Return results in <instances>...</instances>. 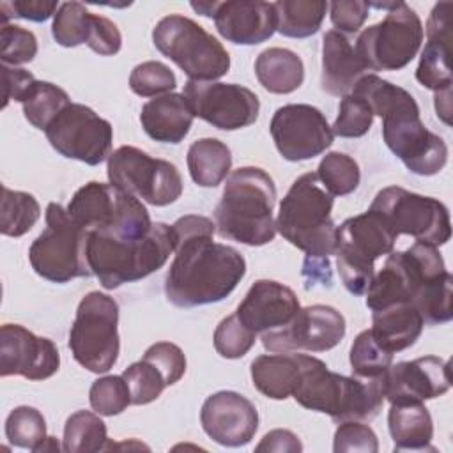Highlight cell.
<instances>
[{"label": "cell", "instance_id": "1", "mask_svg": "<svg viewBox=\"0 0 453 453\" xmlns=\"http://www.w3.org/2000/svg\"><path fill=\"white\" fill-rule=\"evenodd\" d=\"M172 232L175 255L165 278L166 299L179 308H195L230 296L246 274V260L235 248L212 241V219L186 214Z\"/></svg>", "mask_w": 453, "mask_h": 453}, {"label": "cell", "instance_id": "2", "mask_svg": "<svg viewBox=\"0 0 453 453\" xmlns=\"http://www.w3.org/2000/svg\"><path fill=\"white\" fill-rule=\"evenodd\" d=\"M276 186L258 166H241L225 182L214 209V225L223 239L246 246H264L276 237Z\"/></svg>", "mask_w": 453, "mask_h": 453}, {"label": "cell", "instance_id": "3", "mask_svg": "<svg viewBox=\"0 0 453 453\" xmlns=\"http://www.w3.org/2000/svg\"><path fill=\"white\" fill-rule=\"evenodd\" d=\"M382 377H347L331 372L322 359L303 354L301 380L292 396L301 407L324 412L334 423L372 421L384 403Z\"/></svg>", "mask_w": 453, "mask_h": 453}, {"label": "cell", "instance_id": "4", "mask_svg": "<svg viewBox=\"0 0 453 453\" xmlns=\"http://www.w3.org/2000/svg\"><path fill=\"white\" fill-rule=\"evenodd\" d=\"M173 253L172 225L154 223L140 237L87 232V260L103 288L113 290L161 269Z\"/></svg>", "mask_w": 453, "mask_h": 453}, {"label": "cell", "instance_id": "5", "mask_svg": "<svg viewBox=\"0 0 453 453\" xmlns=\"http://www.w3.org/2000/svg\"><path fill=\"white\" fill-rule=\"evenodd\" d=\"M334 196L315 172L297 177L280 203L276 230L306 258H327L336 251V225L331 218Z\"/></svg>", "mask_w": 453, "mask_h": 453}, {"label": "cell", "instance_id": "6", "mask_svg": "<svg viewBox=\"0 0 453 453\" xmlns=\"http://www.w3.org/2000/svg\"><path fill=\"white\" fill-rule=\"evenodd\" d=\"M152 42L189 80L214 81L230 69V55L223 44L182 14L161 18L152 30Z\"/></svg>", "mask_w": 453, "mask_h": 453}, {"label": "cell", "instance_id": "7", "mask_svg": "<svg viewBox=\"0 0 453 453\" xmlns=\"http://www.w3.org/2000/svg\"><path fill=\"white\" fill-rule=\"evenodd\" d=\"M382 138L388 149L416 175H435L448 161L446 142L426 129L419 106L411 92L402 88L382 113Z\"/></svg>", "mask_w": 453, "mask_h": 453}, {"label": "cell", "instance_id": "8", "mask_svg": "<svg viewBox=\"0 0 453 453\" xmlns=\"http://www.w3.org/2000/svg\"><path fill=\"white\" fill-rule=\"evenodd\" d=\"M67 212L85 232L106 235L140 237L154 225L140 198L110 182L92 180L76 189Z\"/></svg>", "mask_w": 453, "mask_h": 453}, {"label": "cell", "instance_id": "9", "mask_svg": "<svg viewBox=\"0 0 453 453\" xmlns=\"http://www.w3.org/2000/svg\"><path fill=\"white\" fill-rule=\"evenodd\" d=\"M28 260L41 278L53 283L92 276L87 260V232L57 202L46 207V228L32 242Z\"/></svg>", "mask_w": 453, "mask_h": 453}, {"label": "cell", "instance_id": "10", "mask_svg": "<svg viewBox=\"0 0 453 453\" xmlns=\"http://www.w3.org/2000/svg\"><path fill=\"white\" fill-rule=\"evenodd\" d=\"M396 239L386 221L370 209L336 226V267L350 294H365L375 274L377 258L389 255Z\"/></svg>", "mask_w": 453, "mask_h": 453}, {"label": "cell", "instance_id": "11", "mask_svg": "<svg viewBox=\"0 0 453 453\" xmlns=\"http://www.w3.org/2000/svg\"><path fill=\"white\" fill-rule=\"evenodd\" d=\"M437 246L416 241L403 251H391L365 290V303L372 311L414 301L416 294L432 280L446 273Z\"/></svg>", "mask_w": 453, "mask_h": 453}, {"label": "cell", "instance_id": "12", "mask_svg": "<svg viewBox=\"0 0 453 453\" xmlns=\"http://www.w3.org/2000/svg\"><path fill=\"white\" fill-rule=\"evenodd\" d=\"M69 349L74 361L92 373L113 368L120 352L119 304L113 297L99 290L83 296L69 331Z\"/></svg>", "mask_w": 453, "mask_h": 453}, {"label": "cell", "instance_id": "13", "mask_svg": "<svg viewBox=\"0 0 453 453\" xmlns=\"http://www.w3.org/2000/svg\"><path fill=\"white\" fill-rule=\"evenodd\" d=\"M425 37L423 23L405 2H389L382 21L365 28L354 44L370 73L400 71L418 55Z\"/></svg>", "mask_w": 453, "mask_h": 453}, {"label": "cell", "instance_id": "14", "mask_svg": "<svg viewBox=\"0 0 453 453\" xmlns=\"http://www.w3.org/2000/svg\"><path fill=\"white\" fill-rule=\"evenodd\" d=\"M370 211H375L386 225L398 235H411L416 241L442 246L451 237L448 207L432 196L407 191L400 186L380 189Z\"/></svg>", "mask_w": 453, "mask_h": 453}, {"label": "cell", "instance_id": "15", "mask_svg": "<svg viewBox=\"0 0 453 453\" xmlns=\"http://www.w3.org/2000/svg\"><path fill=\"white\" fill-rule=\"evenodd\" d=\"M106 173L110 184L154 207L170 205L182 195L177 166L133 145H122L110 154Z\"/></svg>", "mask_w": 453, "mask_h": 453}, {"label": "cell", "instance_id": "16", "mask_svg": "<svg viewBox=\"0 0 453 453\" xmlns=\"http://www.w3.org/2000/svg\"><path fill=\"white\" fill-rule=\"evenodd\" d=\"M44 133L58 154L90 166L103 163L111 154V124L80 103L67 104Z\"/></svg>", "mask_w": 453, "mask_h": 453}, {"label": "cell", "instance_id": "17", "mask_svg": "<svg viewBox=\"0 0 453 453\" xmlns=\"http://www.w3.org/2000/svg\"><path fill=\"white\" fill-rule=\"evenodd\" d=\"M182 96L195 117L223 131L248 127L258 119L257 94L239 83L188 80Z\"/></svg>", "mask_w": 453, "mask_h": 453}, {"label": "cell", "instance_id": "18", "mask_svg": "<svg viewBox=\"0 0 453 453\" xmlns=\"http://www.w3.org/2000/svg\"><path fill=\"white\" fill-rule=\"evenodd\" d=\"M345 336L343 315L327 304H311L281 327L262 333V345L269 352H326Z\"/></svg>", "mask_w": 453, "mask_h": 453}, {"label": "cell", "instance_id": "19", "mask_svg": "<svg viewBox=\"0 0 453 453\" xmlns=\"http://www.w3.org/2000/svg\"><path fill=\"white\" fill-rule=\"evenodd\" d=\"M269 129L278 152L287 161L313 159L326 152L334 140L327 119L311 104L280 106Z\"/></svg>", "mask_w": 453, "mask_h": 453}, {"label": "cell", "instance_id": "20", "mask_svg": "<svg viewBox=\"0 0 453 453\" xmlns=\"http://www.w3.org/2000/svg\"><path fill=\"white\" fill-rule=\"evenodd\" d=\"M191 9L202 16L212 18L219 35L234 44H260L271 39L278 27L274 2H191Z\"/></svg>", "mask_w": 453, "mask_h": 453}, {"label": "cell", "instance_id": "21", "mask_svg": "<svg viewBox=\"0 0 453 453\" xmlns=\"http://www.w3.org/2000/svg\"><path fill=\"white\" fill-rule=\"evenodd\" d=\"M60 354L57 345L37 336L19 324L0 327V375H21L28 380H44L57 373Z\"/></svg>", "mask_w": 453, "mask_h": 453}, {"label": "cell", "instance_id": "22", "mask_svg": "<svg viewBox=\"0 0 453 453\" xmlns=\"http://www.w3.org/2000/svg\"><path fill=\"white\" fill-rule=\"evenodd\" d=\"M382 382L384 400L389 403H423L451 388L449 365L437 356L400 361L388 368Z\"/></svg>", "mask_w": 453, "mask_h": 453}, {"label": "cell", "instance_id": "23", "mask_svg": "<svg viewBox=\"0 0 453 453\" xmlns=\"http://www.w3.org/2000/svg\"><path fill=\"white\" fill-rule=\"evenodd\" d=\"M203 432L226 448L246 446L258 430L255 403L235 391H218L205 398L200 411Z\"/></svg>", "mask_w": 453, "mask_h": 453}, {"label": "cell", "instance_id": "24", "mask_svg": "<svg viewBox=\"0 0 453 453\" xmlns=\"http://www.w3.org/2000/svg\"><path fill=\"white\" fill-rule=\"evenodd\" d=\"M299 308V299L290 287L274 280H257L239 303L235 315L258 334L285 326Z\"/></svg>", "mask_w": 453, "mask_h": 453}, {"label": "cell", "instance_id": "25", "mask_svg": "<svg viewBox=\"0 0 453 453\" xmlns=\"http://www.w3.org/2000/svg\"><path fill=\"white\" fill-rule=\"evenodd\" d=\"M451 2H439L434 5L426 21V42L416 69V80L434 94L449 90L451 67H449V44H451Z\"/></svg>", "mask_w": 453, "mask_h": 453}, {"label": "cell", "instance_id": "26", "mask_svg": "<svg viewBox=\"0 0 453 453\" xmlns=\"http://www.w3.org/2000/svg\"><path fill=\"white\" fill-rule=\"evenodd\" d=\"M370 71L357 57L350 39L338 32L327 30L322 39V76L320 87L331 96H347L356 83Z\"/></svg>", "mask_w": 453, "mask_h": 453}, {"label": "cell", "instance_id": "27", "mask_svg": "<svg viewBox=\"0 0 453 453\" xmlns=\"http://www.w3.org/2000/svg\"><path fill=\"white\" fill-rule=\"evenodd\" d=\"M193 119L195 115L186 97L177 92L147 101L140 113L143 131L161 143H180L188 136Z\"/></svg>", "mask_w": 453, "mask_h": 453}, {"label": "cell", "instance_id": "28", "mask_svg": "<svg viewBox=\"0 0 453 453\" xmlns=\"http://www.w3.org/2000/svg\"><path fill=\"white\" fill-rule=\"evenodd\" d=\"M253 386L267 398L285 400L294 395L303 372V354L274 352L251 361Z\"/></svg>", "mask_w": 453, "mask_h": 453}, {"label": "cell", "instance_id": "29", "mask_svg": "<svg viewBox=\"0 0 453 453\" xmlns=\"http://www.w3.org/2000/svg\"><path fill=\"white\" fill-rule=\"evenodd\" d=\"M372 334L389 352H400L416 343L423 331V317L411 303L372 311Z\"/></svg>", "mask_w": 453, "mask_h": 453}, {"label": "cell", "instance_id": "30", "mask_svg": "<svg viewBox=\"0 0 453 453\" xmlns=\"http://www.w3.org/2000/svg\"><path fill=\"white\" fill-rule=\"evenodd\" d=\"M388 428L395 451H435L434 421L423 403H391Z\"/></svg>", "mask_w": 453, "mask_h": 453}, {"label": "cell", "instance_id": "31", "mask_svg": "<svg viewBox=\"0 0 453 453\" xmlns=\"http://www.w3.org/2000/svg\"><path fill=\"white\" fill-rule=\"evenodd\" d=\"M258 83L271 94H290L304 81V65L297 53L287 48H267L255 60Z\"/></svg>", "mask_w": 453, "mask_h": 453}, {"label": "cell", "instance_id": "32", "mask_svg": "<svg viewBox=\"0 0 453 453\" xmlns=\"http://www.w3.org/2000/svg\"><path fill=\"white\" fill-rule=\"evenodd\" d=\"M186 161L195 184L214 188L230 175L232 152L218 138H200L189 145Z\"/></svg>", "mask_w": 453, "mask_h": 453}, {"label": "cell", "instance_id": "33", "mask_svg": "<svg viewBox=\"0 0 453 453\" xmlns=\"http://www.w3.org/2000/svg\"><path fill=\"white\" fill-rule=\"evenodd\" d=\"M329 4L322 0H280L274 2L278 27L276 30L292 39L315 35L326 18Z\"/></svg>", "mask_w": 453, "mask_h": 453}, {"label": "cell", "instance_id": "34", "mask_svg": "<svg viewBox=\"0 0 453 453\" xmlns=\"http://www.w3.org/2000/svg\"><path fill=\"white\" fill-rule=\"evenodd\" d=\"M110 448L106 425L97 412L76 411L64 426L62 451L65 453H96Z\"/></svg>", "mask_w": 453, "mask_h": 453}, {"label": "cell", "instance_id": "35", "mask_svg": "<svg viewBox=\"0 0 453 453\" xmlns=\"http://www.w3.org/2000/svg\"><path fill=\"white\" fill-rule=\"evenodd\" d=\"M71 99L67 92L50 81L35 80L21 101L25 119L37 129L46 131L51 120L67 106Z\"/></svg>", "mask_w": 453, "mask_h": 453}, {"label": "cell", "instance_id": "36", "mask_svg": "<svg viewBox=\"0 0 453 453\" xmlns=\"http://www.w3.org/2000/svg\"><path fill=\"white\" fill-rule=\"evenodd\" d=\"M41 205L34 195L2 186L0 232L7 237L25 235L39 219Z\"/></svg>", "mask_w": 453, "mask_h": 453}, {"label": "cell", "instance_id": "37", "mask_svg": "<svg viewBox=\"0 0 453 453\" xmlns=\"http://www.w3.org/2000/svg\"><path fill=\"white\" fill-rule=\"evenodd\" d=\"M350 370L359 379H379L393 365V352L386 350L372 334L370 329L361 331L350 347Z\"/></svg>", "mask_w": 453, "mask_h": 453}, {"label": "cell", "instance_id": "38", "mask_svg": "<svg viewBox=\"0 0 453 453\" xmlns=\"http://www.w3.org/2000/svg\"><path fill=\"white\" fill-rule=\"evenodd\" d=\"M320 184L333 196H345L357 189L361 180V170L354 157L343 152H327L317 168Z\"/></svg>", "mask_w": 453, "mask_h": 453}, {"label": "cell", "instance_id": "39", "mask_svg": "<svg viewBox=\"0 0 453 453\" xmlns=\"http://www.w3.org/2000/svg\"><path fill=\"white\" fill-rule=\"evenodd\" d=\"M5 437L12 446L34 451L48 437L46 419L35 407H14L5 419Z\"/></svg>", "mask_w": 453, "mask_h": 453}, {"label": "cell", "instance_id": "40", "mask_svg": "<svg viewBox=\"0 0 453 453\" xmlns=\"http://www.w3.org/2000/svg\"><path fill=\"white\" fill-rule=\"evenodd\" d=\"M92 12L80 2L60 4L57 14L53 16L51 34L53 39L64 48H76L87 44Z\"/></svg>", "mask_w": 453, "mask_h": 453}, {"label": "cell", "instance_id": "41", "mask_svg": "<svg viewBox=\"0 0 453 453\" xmlns=\"http://www.w3.org/2000/svg\"><path fill=\"white\" fill-rule=\"evenodd\" d=\"M122 377L129 388L131 393V403L133 405H147L159 398L163 389L166 388V380L163 373L147 359H140L133 365H129Z\"/></svg>", "mask_w": 453, "mask_h": 453}, {"label": "cell", "instance_id": "42", "mask_svg": "<svg viewBox=\"0 0 453 453\" xmlns=\"http://www.w3.org/2000/svg\"><path fill=\"white\" fill-rule=\"evenodd\" d=\"M129 87L140 97H157L170 94L177 87V78L166 64L147 60L134 65L129 74Z\"/></svg>", "mask_w": 453, "mask_h": 453}, {"label": "cell", "instance_id": "43", "mask_svg": "<svg viewBox=\"0 0 453 453\" xmlns=\"http://www.w3.org/2000/svg\"><path fill=\"white\" fill-rule=\"evenodd\" d=\"M90 407L101 416H117L131 405V393L122 375H104L92 382Z\"/></svg>", "mask_w": 453, "mask_h": 453}, {"label": "cell", "instance_id": "44", "mask_svg": "<svg viewBox=\"0 0 453 453\" xmlns=\"http://www.w3.org/2000/svg\"><path fill=\"white\" fill-rule=\"evenodd\" d=\"M214 349L221 357L239 359L255 345L257 334L248 329L235 313L225 317L214 331Z\"/></svg>", "mask_w": 453, "mask_h": 453}, {"label": "cell", "instance_id": "45", "mask_svg": "<svg viewBox=\"0 0 453 453\" xmlns=\"http://www.w3.org/2000/svg\"><path fill=\"white\" fill-rule=\"evenodd\" d=\"M372 122L373 113L370 106L363 99L347 94L340 101L338 117L331 126V131L333 134L342 138H359L370 131Z\"/></svg>", "mask_w": 453, "mask_h": 453}, {"label": "cell", "instance_id": "46", "mask_svg": "<svg viewBox=\"0 0 453 453\" xmlns=\"http://www.w3.org/2000/svg\"><path fill=\"white\" fill-rule=\"evenodd\" d=\"M37 55V39L34 32L4 23L0 28V58L5 65H19L32 62Z\"/></svg>", "mask_w": 453, "mask_h": 453}, {"label": "cell", "instance_id": "47", "mask_svg": "<svg viewBox=\"0 0 453 453\" xmlns=\"http://www.w3.org/2000/svg\"><path fill=\"white\" fill-rule=\"evenodd\" d=\"M334 453H377L379 441L375 432L363 421L338 423L333 442Z\"/></svg>", "mask_w": 453, "mask_h": 453}, {"label": "cell", "instance_id": "48", "mask_svg": "<svg viewBox=\"0 0 453 453\" xmlns=\"http://www.w3.org/2000/svg\"><path fill=\"white\" fill-rule=\"evenodd\" d=\"M143 359L150 361L165 377L166 386L179 382L186 373V356L179 345L172 342H157L150 345Z\"/></svg>", "mask_w": 453, "mask_h": 453}, {"label": "cell", "instance_id": "49", "mask_svg": "<svg viewBox=\"0 0 453 453\" xmlns=\"http://www.w3.org/2000/svg\"><path fill=\"white\" fill-rule=\"evenodd\" d=\"M87 46L103 57L115 55L120 51V46H122L120 30L111 19L99 14H92Z\"/></svg>", "mask_w": 453, "mask_h": 453}, {"label": "cell", "instance_id": "50", "mask_svg": "<svg viewBox=\"0 0 453 453\" xmlns=\"http://www.w3.org/2000/svg\"><path fill=\"white\" fill-rule=\"evenodd\" d=\"M327 9L334 30L342 34H356L368 18L370 4L363 0H334Z\"/></svg>", "mask_w": 453, "mask_h": 453}, {"label": "cell", "instance_id": "51", "mask_svg": "<svg viewBox=\"0 0 453 453\" xmlns=\"http://www.w3.org/2000/svg\"><path fill=\"white\" fill-rule=\"evenodd\" d=\"M58 2L46 0H14V2H0V16L2 25L9 23L11 18H21L28 21H46L58 11Z\"/></svg>", "mask_w": 453, "mask_h": 453}, {"label": "cell", "instance_id": "52", "mask_svg": "<svg viewBox=\"0 0 453 453\" xmlns=\"http://www.w3.org/2000/svg\"><path fill=\"white\" fill-rule=\"evenodd\" d=\"M2 80H4V108L11 101H23L30 87L35 83V78L30 71L23 67H14V65H5L2 64Z\"/></svg>", "mask_w": 453, "mask_h": 453}, {"label": "cell", "instance_id": "53", "mask_svg": "<svg viewBox=\"0 0 453 453\" xmlns=\"http://www.w3.org/2000/svg\"><path fill=\"white\" fill-rule=\"evenodd\" d=\"M255 451H290V453H299L303 451V444L296 434L290 430L276 428L271 430L262 437V441L257 444Z\"/></svg>", "mask_w": 453, "mask_h": 453}, {"label": "cell", "instance_id": "54", "mask_svg": "<svg viewBox=\"0 0 453 453\" xmlns=\"http://www.w3.org/2000/svg\"><path fill=\"white\" fill-rule=\"evenodd\" d=\"M303 276L306 278V288L315 287L320 283L322 287H331L333 276H331V265L327 258H304L303 265Z\"/></svg>", "mask_w": 453, "mask_h": 453}, {"label": "cell", "instance_id": "55", "mask_svg": "<svg viewBox=\"0 0 453 453\" xmlns=\"http://www.w3.org/2000/svg\"><path fill=\"white\" fill-rule=\"evenodd\" d=\"M435 113L444 124H451V88L435 94Z\"/></svg>", "mask_w": 453, "mask_h": 453}, {"label": "cell", "instance_id": "56", "mask_svg": "<svg viewBox=\"0 0 453 453\" xmlns=\"http://www.w3.org/2000/svg\"><path fill=\"white\" fill-rule=\"evenodd\" d=\"M62 448H60V444H58V441L55 439V437H46L35 449H34V453H39V451H60Z\"/></svg>", "mask_w": 453, "mask_h": 453}]
</instances>
